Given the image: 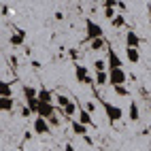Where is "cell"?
I'll return each instance as SVG.
<instances>
[{"mask_svg": "<svg viewBox=\"0 0 151 151\" xmlns=\"http://www.w3.org/2000/svg\"><path fill=\"white\" fill-rule=\"evenodd\" d=\"M100 104H102L104 113H106V117H109V124H115V122H119V119L124 117V111L119 109L117 104L109 102V100H100Z\"/></svg>", "mask_w": 151, "mask_h": 151, "instance_id": "1", "label": "cell"}, {"mask_svg": "<svg viewBox=\"0 0 151 151\" xmlns=\"http://www.w3.org/2000/svg\"><path fill=\"white\" fill-rule=\"evenodd\" d=\"M104 36V30H102V26L100 24H96V22H92V19H85V38H87V43L89 41H94V38H102Z\"/></svg>", "mask_w": 151, "mask_h": 151, "instance_id": "2", "label": "cell"}, {"mask_svg": "<svg viewBox=\"0 0 151 151\" xmlns=\"http://www.w3.org/2000/svg\"><path fill=\"white\" fill-rule=\"evenodd\" d=\"M128 81V75L124 68H111L109 70V85H124Z\"/></svg>", "mask_w": 151, "mask_h": 151, "instance_id": "3", "label": "cell"}, {"mask_svg": "<svg viewBox=\"0 0 151 151\" xmlns=\"http://www.w3.org/2000/svg\"><path fill=\"white\" fill-rule=\"evenodd\" d=\"M75 79L79 83H85V85H96V81L87 73V66H81V64H75Z\"/></svg>", "mask_w": 151, "mask_h": 151, "instance_id": "4", "label": "cell"}, {"mask_svg": "<svg viewBox=\"0 0 151 151\" xmlns=\"http://www.w3.org/2000/svg\"><path fill=\"white\" fill-rule=\"evenodd\" d=\"M106 64H109V70H111V68H122V66H124L122 58L117 55V51H115L111 45L106 47Z\"/></svg>", "mask_w": 151, "mask_h": 151, "instance_id": "5", "label": "cell"}, {"mask_svg": "<svg viewBox=\"0 0 151 151\" xmlns=\"http://www.w3.org/2000/svg\"><path fill=\"white\" fill-rule=\"evenodd\" d=\"M49 128H51V124L47 122L45 117H34V122H32V130H34V134H49Z\"/></svg>", "mask_w": 151, "mask_h": 151, "instance_id": "6", "label": "cell"}, {"mask_svg": "<svg viewBox=\"0 0 151 151\" xmlns=\"http://www.w3.org/2000/svg\"><path fill=\"white\" fill-rule=\"evenodd\" d=\"M36 115H38V117H45L47 122H49V119L55 115V106H53L51 102H41V104H38V113H36Z\"/></svg>", "mask_w": 151, "mask_h": 151, "instance_id": "7", "label": "cell"}, {"mask_svg": "<svg viewBox=\"0 0 151 151\" xmlns=\"http://www.w3.org/2000/svg\"><path fill=\"white\" fill-rule=\"evenodd\" d=\"M126 47H132V49L140 47V36L134 32V30H128L126 32Z\"/></svg>", "mask_w": 151, "mask_h": 151, "instance_id": "8", "label": "cell"}, {"mask_svg": "<svg viewBox=\"0 0 151 151\" xmlns=\"http://www.w3.org/2000/svg\"><path fill=\"white\" fill-rule=\"evenodd\" d=\"M68 122H70V128H73V134H77V136H87V126H83L77 117H75V119H68Z\"/></svg>", "mask_w": 151, "mask_h": 151, "instance_id": "9", "label": "cell"}, {"mask_svg": "<svg viewBox=\"0 0 151 151\" xmlns=\"http://www.w3.org/2000/svg\"><path fill=\"white\" fill-rule=\"evenodd\" d=\"M9 41H11V45H13V47H19V45H24V41H26V30L17 28L15 32L11 34V38H9Z\"/></svg>", "mask_w": 151, "mask_h": 151, "instance_id": "10", "label": "cell"}, {"mask_svg": "<svg viewBox=\"0 0 151 151\" xmlns=\"http://www.w3.org/2000/svg\"><path fill=\"white\" fill-rule=\"evenodd\" d=\"M38 100H41V102H55V94L51 92V89H47V87H41L38 89Z\"/></svg>", "mask_w": 151, "mask_h": 151, "instance_id": "11", "label": "cell"}, {"mask_svg": "<svg viewBox=\"0 0 151 151\" xmlns=\"http://www.w3.org/2000/svg\"><path fill=\"white\" fill-rule=\"evenodd\" d=\"M77 119H79L83 126H87V128H94V126H96L94 119H92V115H89V111H83V109H81V111H79V117H77Z\"/></svg>", "mask_w": 151, "mask_h": 151, "instance_id": "12", "label": "cell"}, {"mask_svg": "<svg viewBox=\"0 0 151 151\" xmlns=\"http://www.w3.org/2000/svg\"><path fill=\"white\" fill-rule=\"evenodd\" d=\"M109 43L104 41V36L102 38H94V41H89V51H102V49H106Z\"/></svg>", "mask_w": 151, "mask_h": 151, "instance_id": "13", "label": "cell"}, {"mask_svg": "<svg viewBox=\"0 0 151 151\" xmlns=\"http://www.w3.org/2000/svg\"><path fill=\"white\" fill-rule=\"evenodd\" d=\"M126 58L130 64H138L140 62V51L138 49H132V47H126Z\"/></svg>", "mask_w": 151, "mask_h": 151, "instance_id": "14", "label": "cell"}, {"mask_svg": "<svg viewBox=\"0 0 151 151\" xmlns=\"http://www.w3.org/2000/svg\"><path fill=\"white\" fill-rule=\"evenodd\" d=\"M128 119H130V122H138V119H140V109H138L136 102H130V106H128Z\"/></svg>", "mask_w": 151, "mask_h": 151, "instance_id": "15", "label": "cell"}, {"mask_svg": "<svg viewBox=\"0 0 151 151\" xmlns=\"http://www.w3.org/2000/svg\"><path fill=\"white\" fill-rule=\"evenodd\" d=\"M62 113L66 115V119H75V115H77V104L73 102V100H70V102L62 109Z\"/></svg>", "mask_w": 151, "mask_h": 151, "instance_id": "16", "label": "cell"}, {"mask_svg": "<svg viewBox=\"0 0 151 151\" xmlns=\"http://www.w3.org/2000/svg\"><path fill=\"white\" fill-rule=\"evenodd\" d=\"M0 109H2L4 113H11L15 109V100L13 98H0Z\"/></svg>", "mask_w": 151, "mask_h": 151, "instance_id": "17", "label": "cell"}, {"mask_svg": "<svg viewBox=\"0 0 151 151\" xmlns=\"http://www.w3.org/2000/svg\"><path fill=\"white\" fill-rule=\"evenodd\" d=\"M22 92H24V98H26V100L38 98V89H36V87H32V85H24V87H22Z\"/></svg>", "mask_w": 151, "mask_h": 151, "instance_id": "18", "label": "cell"}, {"mask_svg": "<svg viewBox=\"0 0 151 151\" xmlns=\"http://www.w3.org/2000/svg\"><path fill=\"white\" fill-rule=\"evenodd\" d=\"M0 98H13V87H11V83H6V81L0 83Z\"/></svg>", "mask_w": 151, "mask_h": 151, "instance_id": "19", "label": "cell"}, {"mask_svg": "<svg viewBox=\"0 0 151 151\" xmlns=\"http://www.w3.org/2000/svg\"><path fill=\"white\" fill-rule=\"evenodd\" d=\"M94 81H96V85H109V70L106 73H96Z\"/></svg>", "mask_w": 151, "mask_h": 151, "instance_id": "20", "label": "cell"}, {"mask_svg": "<svg viewBox=\"0 0 151 151\" xmlns=\"http://www.w3.org/2000/svg\"><path fill=\"white\" fill-rule=\"evenodd\" d=\"M94 68H96V73H106L109 70V64H106V60H94Z\"/></svg>", "mask_w": 151, "mask_h": 151, "instance_id": "21", "label": "cell"}, {"mask_svg": "<svg viewBox=\"0 0 151 151\" xmlns=\"http://www.w3.org/2000/svg\"><path fill=\"white\" fill-rule=\"evenodd\" d=\"M111 26H113V28H124L126 26V17L122 13H117L113 19H111Z\"/></svg>", "mask_w": 151, "mask_h": 151, "instance_id": "22", "label": "cell"}, {"mask_svg": "<svg viewBox=\"0 0 151 151\" xmlns=\"http://www.w3.org/2000/svg\"><path fill=\"white\" fill-rule=\"evenodd\" d=\"M38 104H41V100H38V98H32V100H26V106H28L30 111H32L34 115L38 113Z\"/></svg>", "mask_w": 151, "mask_h": 151, "instance_id": "23", "label": "cell"}, {"mask_svg": "<svg viewBox=\"0 0 151 151\" xmlns=\"http://www.w3.org/2000/svg\"><path fill=\"white\" fill-rule=\"evenodd\" d=\"M55 102H58L60 106L64 109V106H66V104L70 102V100H68V96H64V94H55Z\"/></svg>", "mask_w": 151, "mask_h": 151, "instance_id": "24", "label": "cell"}, {"mask_svg": "<svg viewBox=\"0 0 151 151\" xmlns=\"http://www.w3.org/2000/svg\"><path fill=\"white\" fill-rule=\"evenodd\" d=\"M115 15H117V13H115V9H113V6H104V17L109 19V22H111V19H113Z\"/></svg>", "mask_w": 151, "mask_h": 151, "instance_id": "25", "label": "cell"}, {"mask_svg": "<svg viewBox=\"0 0 151 151\" xmlns=\"http://www.w3.org/2000/svg\"><path fill=\"white\" fill-rule=\"evenodd\" d=\"M113 89H115V94H117V96H128V94H130V92H128V89H126L124 85H115Z\"/></svg>", "mask_w": 151, "mask_h": 151, "instance_id": "26", "label": "cell"}, {"mask_svg": "<svg viewBox=\"0 0 151 151\" xmlns=\"http://www.w3.org/2000/svg\"><path fill=\"white\" fill-rule=\"evenodd\" d=\"M22 117H26V119H30V117H32V111H30L28 106H22Z\"/></svg>", "mask_w": 151, "mask_h": 151, "instance_id": "27", "label": "cell"}, {"mask_svg": "<svg viewBox=\"0 0 151 151\" xmlns=\"http://www.w3.org/2000/svg\"><path fill=\"white\" fill-rule=\"evenodd\" d=\"M49 124H51V126H60V117H58V115H53L51 119H49Z\"/></svg>", "mask_w": 151, "mask_h": 151, "instance_id": "28", "label": "cell"}, {"mask_svg": "<svg viewBox=\"0 0 151 151\" xmlns=\"http://www.w3.org/2000/svg\"><path fill=\"white\" fill-rule=\"evenodd\" d=\"M32 68H34V70H41V68H43V64L38 62V60H32Z\"/></svg>", "mask_w": 151, "mask_h": 151, "instance_id": "29", "label": "cell"}, {"mask_svg": "<svg viewBox=\"0 0 151 151\" xmlns=\"http://www.w3.org/2000/svg\"><path fill=\"white\" fill-rule=\"evenodd\" d=\"M68 55H70V58H73V60H77V58H79V53L75 51V49H70V51H68Z\"/></svg>", "mask_w": 151, "mask_h": 151, "instance_id": "30", "label": "cell"}, {"mask_svg": "<svg viewBox=\"0 0 151 151\" xmlns=\"http://www.w3.org/2000/svg\"><path fill=\"white\" fill-rule=\"evenodd\" d=\"M83 140H85V143H87V145H94V140H92V138H89V134H87V136H83Z\"/></svg>", "mask_w": 151, "mask_h": 151, "instance_id": "31", "label": "cell"}, {"mask_svg": "<svg viewBox=\"0 0 151 151\" xmlns=\"http://www.w3.org/2000/svg\"><path fill=\"white\" fill-rule=\"evenodd\" d=\"M64 151H75V147L70 145V143H66V147H64Z\"/></svg>", "mask_w": 151, "mask_h": 151, "instance_id": "32", "label": "cell"}, {"mask_svg": "<svg viewBox=\"0 0 151 151\" xmlns=\"http://www.w3.org/2000/svg\"><path fill=\"white\" fill-rule=\"evenodd\" d=\"M147 11H149V24H151V4L147 6Z\"/></svg>", "mask_w": 151, "mask_h": 151, "instance_id": "33", "label": "cell"}]
</instances>
